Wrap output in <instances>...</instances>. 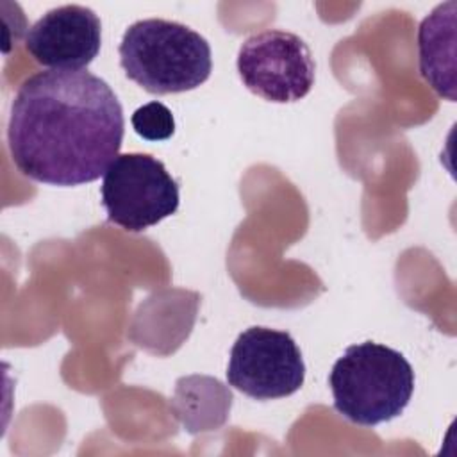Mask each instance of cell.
I'll return each mask as SVG.
<instances>
[{"label":"cell","mask_w":457,"mask_h":457,"mask_svg":"<svg viewBox=\"0 0 457 457\" xmlns=\"http://www.w3.org/2000/svg\"><path fill=\"white\" fill-rule=\"evenodd\" d=\"M118 54L125 75L152 95L195 89L212 70L207 39L184 23L161 18L132 23Z\"/></svg>","instance_id":"3957f363"},{"label":"cell","mask_w":457,"mask_h":457,"mask_svg":"<svg viewBox=\"0 0 457 457\" xmlns=\"http://www.w3.org/2000/svg\"><path fill=\"white\" fill-rule=\"evenodd\" d=\"M107 220L129 232H141L179 209V182L150 154L118 155L102 180Z\"/></svg>","instance_id":"277c9868"},{"label":"cell","mask_w":457,"mask_h":457,"mask_svg":"<svg viewBox=\"0 0 457 457\" xmlns=\"http://www.w3.org/2000/svg\"><path fill=\"white\" fill-rule=\"evenodd\" d=\"M132 129L146 141H164L175 132L171 111L161 102H148L137 107L130 118Z\"/></svg>","instance_id":"9c48e42d"},{"label":"cell","mask_w":457,"mask_h":457,"mask_svg":"<svg viewBox=\"0 0 457 457\" xmlns=\"http://www.w3.org/2000/svg\"><path fill=\"white\" fill-rule=\"evenodd\" d=\"M455 9L457 2L439 4L418 29L420 73L428 86L455 100Z\"/></svg>","instance_id":"ba28073f"},{"label":"cell","mask_w":457,"mask_h":457,"mask_svg":"<svg viewBox=\"0 0 457 457\" xmlns=\"http://www.w3.org/2000/svg\"><path fill=\"white\" fill-rule=\"evenodd\" d=\"M123 134L116 93L87 70L37 71L11 102V159L41 184L70 187L96 180L120 155Z\"/></svg>","instance_id":"6da1fadb"},{"label":"cell","mask_w":457,"mask_h":457,"mask_svg":"<svg viewBox=\"0 0 457 457\" xmlns=\"http://www.w3.org/2000/svg\"><path fill=\"white\" fill-rule=\"evenodd\" d=\"M25 50L50 70H84L102 46V23L93 9L68 4L46 11L25 32Z\"/></svg>","instance_id":"52a82bcc"},{"label":"cell","mask_w":457,"mask_h":457,"mask_svg":"<svg viewBox=\"0 0 457 457\" xmlns=\"http://www.w3.org/2000/svg\"><path fill=\"white\" fill-rule=\"evenodd\" d=\"M305 378L302 352L291 334L250 327L230 348L227 380L255 400L284 398L296 393Z\"/></svg>","instance_id":"8992f818"},{"label":"cell","mask_w":457,"mask_h":457,"mask_svg":"<svg viewBox=\"0 0 457 457\" xmlns=\"http://www.w3.org/2000/svg\"><path fill=\"white\" fill-rule=\"evenodd\" d=\"M236 64L243 84L268 102H296L314 86L312 54L293 32L268 29L252 34L241 43Z\"/></svg>","instance_id":"5b68a950"},{"label":"cell","mask_w":457,"mask_h":457,"mask_svg":"<svg viewBox=\"0 0 457 457\" xmlns=\"http://www.w3.org/2000/svg\"><path fill=\"white\" fill-rule=\"evenodd\" d=\"M328 386L334 409L348 421L375 427L403 412L414 391V370L395 348L364 341L334 362Z\"/></svg>","instance_id":"7a4b0ae2"}]
</instances>
